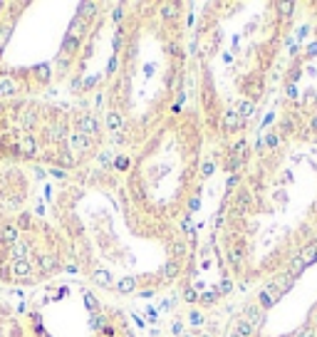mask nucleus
I'll return each mask as SVG.
<instances>
[{"instance_id":"20e7f679","label":"nucleus","mask_w":317,"mask_h":337,"mask_svg":"<svg viewBox=\"0 0 317 337\" xmlns=\"http://www.w3.org/2000/svg\"><path fill=\"white\" fill-rule=\"evenodd\" d=\"M206 132L196 107H183L158 127L127 159H114L122 171L124 189L132 203L169 226L183 228L186 218L198 203L204 166Z\"/></svg>"},{"instance_id":"9d476101","label":"nucleus","mask_w":317,"mask_h":337,"mask_svg":"<svg viewBox=\"0 0 317 337\" xmlns=\"http://www.w3.org/2000/svg\"><path fill=\"white\" fill-rule=\"evenodd\" d=\"M302 260H305V266H310V263H315V260H317V246H310L302 255H300Z\"/></svg>"},{"instance_id":"f8f14e48","label":"nucleus","mask_w":317,"mask_h":337,"mask_svg":"<svg viewBox=\"0 0 317 337\" xmlns=\"http://www.w3.org/2000/svg\"><path fill=\"white\" fill-rule=\"evenodd\" d=\"M310 129H312V132H317V117H315V119L310 122Z\"/></svg>"},{"instance_id":"7ed1b4c3","label":"nucleus","mask_w":317,"mask_h":337,"mask_svg":"<svg viewBox=\"0 0 317 337\" xmlns=\"http://www.w3.org/2000/svg\"><path fill=\"white\" fill-rule=\"evenodd\" d=\"M109 139L102 109L52 97H0V164L77 171L99 161Z\"/></svg>"},{"instance_id":"1a4fd4ad","label":"nucleus","mask_w":317,"mask_h":337,"mask_svg":"<svg viewBox=\"0 0 317 337\" xmlns=\"http://www.w3.org/2000/svg\"><path fill=\"white\" fill-rule=\"evenodd\" d=\"M302 268H305V260H302L300 255H295V258H293V263H290V275L297 278V275L302 273Z\"/></svg>"},{"instance_id":"6e6552de","label":"nucleus","mask_w":317,"mask_h":337,"mask_svg":"<svg viewBox=\"0 0 317 337\" xmlns=\"http://www.w3.org/2000/svg\"><path fill=\"white\" fill-rule=\"evenodd\" d=\"M23 3H0V40L5 37V32L10 30V25L15 22L18 13H20Z\"/></svg>"},{"instance_id":"f257e3e1","label":"nucleus","mask_w":317,"mask_h":337,"mask_svg":"<svg viewBox=\"0 0 317 337\" xmlns=\"http://www.w3.org/2000/svg\"><path fill=\"white\" fill-rule=\"evenodd\" d=\"M45 183L50 218L65 236L74 273L109 300H139L169 292L188 270L191 248L183 228L141 213L122 171L92 164L52 171Z\"/></svg>"},{"instance_id":"ddd939ff","label":"nucleus","mask_w":317,"mask_h":337,"mask_svg":"<svg viewBox=\"0 0 317 337\" xmlns=\"http://www.w3.org/2000/svg\"><path fill=\"white\" fill-rule=\"evenodd\" d=\"M315 322H317V317H315Z\"/></svg>"},{"instance_id":"423d86ee","label":"nucleus","mask_w":317,"mask_h":337,"mask_svg":"<svg viewBox=\"0 0 317 337\" xmlns=\"http://www.w3.org/2000/svg\"><path fill=\"white\" fill-rule=\"evenodd\" d=\"M18 315L30 337H136L119 303L79 278L35 288Z\"/></svg>"},{"instance_id":"0eeeda50","label":"nucleus","mask_w":317,"mask_h":337,"mask_svg":"<svg viewBox=\"0 0 317 337\" xmlns=\"http://www.w3.org/2000/svg\"><path fill=\"white\" fill-rule=\"evenodd\" d=\"M0 337H30L15 305L0 292Z\"/></svg>"},{"instance_id":"9b49d317","label":"nucleus","mask_w":317,"mask_h":337,"mask_svg":"<svg viewBox=\"0 0 317 337\" xmlns=\"http://www.w3.org/2000/svg\"><path fill=\"white\" fill-rule=\"evenodd\" d=\"M295 337H312V332H310V330H307V327H305V330H300V332H297V335H295Z\"/></svg>"},{"instance_id":"39448f33","label":"nucleus","mask_w":317,"mask_h":337,"mask_svg":"<svg viewBox=\"0 0 317 337\" xmlns=\"http://www.w3.org/2000/svg\"><path fill=\"white\" fill-rule=\"evenodd\" d=\"M0 164V288L35 290L77 275L69 246L50 218L40 174Z\"/></svg>"},{"instance_id":"f03ea898","label":"nucleus","mask_w":317,"mask_h":337,"mask_svg":"<svg viewBox=\"0 0 317 337\" xmlns=\"http://www.w3.org/2000/svg\"><path fill=\"white\" fill-rule=\"evenodd\" d=\"M191 3H119L102 82V119L116 159L132 157L183 97L188 77Z\"/></svg>"}]
</instances>
